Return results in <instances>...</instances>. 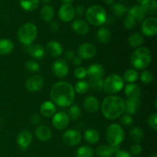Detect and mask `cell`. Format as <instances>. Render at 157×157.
<instances>
[{
    "label": "cell",
    "instance_id": "816d5d0a",
    "mask_svg": "<svg viewBox=\"0 0 157 157\" xmlns=\"http://www.w3.org/2000/svg\"><path fill=\"white\" fill-rule=\"evenodd\" d=\"M75 15H78V16H82V15H84V14L86 12L84 7L83 6H81V5L77 6L76 9H75Z\"/></svg>",
    "mask_w": 157,
    "mask_h": 157
},
{
    "label": "cell",
    "instance_id": "5bb4252c",
    "mask_svg": "<svg viewBox=\"0 0 157 157\" xmlns=\"http://www.w3.org/2000/svg\"><path fill=\"white\" fill-rule=\"evenodd\" d=\"M75 10L71 4H63L58 10L59 18L64 22H69L74 18Z\"/></svg>",
    "mask_w": 157,
    "mask_h": 157
},
{
    "label": "cell",
    "instance_id": "91938a15",
    "mask_svg": "<svg viewBox=\"0 0 157 157\" xmlns=\"http://www.w3.org/2000/svg\"><path fill=\"white\" fill-rule=\"evenodd\" d=\"M136 1H137V2H139L140 4H141V2H142L144 1V0H136Z\"/></svg>",
    "mask_w": 157,
    "mask_h": 157
},
{
    "label": "cell",
    "instance_id": "8fae6325",
    "mask_svg": "<svg viewBox=\"0 0 157 157\" xmlns=\"http://www.w3.org/2000/svg\"><path fill=\"white\" fill-rule=\"evenodd\" d=\"M81 133L77 130H67L62 136L63 142L67 146L75 147L80 144L81 140Z\"/></svg>",
    "mask_w": 157,
    "mask_h": 157
},
{
    "label": "cell",
    "instance_id": "4316f807",
    "mask_svg": "<svg viewBox=\"0 0 157 157\" xmlns=\"http://www.w3.org/2000/svg\"><path fill=\"white\" fill-rule=\"evenodd\" d=\"M140 6L145 14L155 15L157 12V2L156 0H144Z\"/></svg>",
    "mask_w": 157,
    "mask_h": 157
},
{
    "label": "cell",
    "instance_id": "f5cc1de1",
    "mask_svg": "<svg viewBox=\"0 0 157 157\" xmlns=\"http://www.w3.org/2000/svg\"><path fill=\"white\" fill-rule=\"evenodd\" d=\"M74 58H75V52H74L73 51L68 50L64 53V58H65L67 61H72Z\"/></svg>",
    "mask_w": 157,
    "mask_h": 157
},
{
    "label": "cell",
    "instance_id": "c3c4849f",
    "mask_svg": "<svg viewBox=\"0 0 157 157\" xmlns=\"http://www.w3.org/2000/svg\"><path fill=\"white\" fill-rule=\"evenodd\" d=\"M30 121L33 125H38L41 121V117L38 113H33L30 117Z\"/></svg>",
    "mask_w": 157,
    "mask_h": 157
},
{
    "label": "cell",
    "instance_id": "f546056e",
    "mask_svg": "<svg viewBox=\"0 0 157 157\" xmlns=\"http://www.w3.org/2000/svg\"><path fill=\"white\" fill-rule=\"evenodd\" d=\"M14 49V43L8 38L0 39V55H7Z\"/></svg>",
    "mask_w": 157,
    "mask_h": 157
},
{
    "label": "cell",
    "instance_id": "b9f144b4",
    "mask_svg": "<svg viewBox=\"0 0 157 157\" xmlns=\"http://www.w3.org/2000/svg\"><path fill=\"white\" fill-rule=\"evenodd\" d=\"M89 85H90V87L91 88L94 89V90H100L101 89H103V87H104V80L102 78L90 80Z\"/></svg>",
    "mask_w": 157,
    "mask_h": 157
},
{
    "label": "cell",
    "instance_id": "44dd1931",
    "mask_svg": "<svg viewBox=\"0 0 157 157\" xmlns=\"http://www.w3.org/2000/svg\"><path fill=\"white\" fill-rule=\"evenodd\" d=\"M56 106L52 101H45L40 106V113L45 117H52L56 113Z\"/></svg>",
    "mask_w": 157,
    "mask_h": 157
},
{
    "label": "cell",
    "instance_id": "f6af8a7d",
    "mask_svg": "<svg viewBox=\"0 0 157 157\" xmlns=\"http://www.w3.org/2000/svg\"><path fill=\"white\" fill-rule=\"evenodd\" d=\"M133 119L131 117V115L130 114H124L122 115V117H121V123L123 124V125L126 126V127H128V126H130L133 124Z\"/></svg>",
    "mask_w": 157,
    "mask_h": 157
},
{
    "label": "cell",
    "instance_id": "f1b7e54d",
    "mask_svg": "<svg viewBox=\"0 0 157 157\" xmlns=\"http://www.w3.org/2000/svg\"><path fill=\"white\" fill-rule=\"evenodd\" d=\"M100 133L98 130L93 128H89L84 132V139L90 144H96L100 140Z\"/></svg>",
    "mask_w": 157,
    "mask_h": 157
},
{
    "label": "cell",
    "instance_id": "7dc6e473",
    "mask_svg": "<svg viewBox=\"0 0 157 157\" xmlns=\"http://www.w3.org/2000/svg\"><path fill=\"white\" fill-rule=\"evenodd\" d=\"M142 152V147L139 144H135L134 145L130 147V154L132 156H138Z\"/></svg>",
    "mask_w": 157,
    "mask_h": 157
},
{
    "label": "cell",
    "instance_id": "ba28073f",
    "mask_svg": "<svg viewBox=\"0 0 157 157\" xmlns=\"http://www.w3.org/2000/svg\"><path fill=\"white\" fill-rule=\"evenodd\" d=\"M141 30H142L143 34L146 36H155L157 33V18L156 17H148L143 20Z\"/></svg>",
    "mask_w": 157,
    "mask_h": 157
},
{
    "label": "cell",
    "instance_id": "db71d44e",
    "mask_svg": "<svg viewBox=\"0 0 157 157\" xmlns=\"http://www.w3.org/2000/svg\"><path fill=\"white\" fill-rule=\"evenodd\" d=\"M72 61H73V64H75V66H79L81 65V63H82V58H80L79 56H75V58H73V60H72Z\"/></svg>",
    "mask_w": 157,
    "mask_h": 157
},
{
    "label": "cell",
    "instance_id": "bcb514c9",
    "mask_svg": "<svg viewBox=\"0 0 157 157\" xmlns=\"http://www.w3.org/2000/svg\"><path fill=\"white\" fill-rule=\"evenodd\" d=\"M148 124L153 130H157V114L156 113L150 115L148 118Z\"/></svg>",
    "mask_w": 157,
    "mask_h": 157
},
{
    "label": "cell",
    "instance_id": "6da1fadb",
    "mask_svg": "<svg viewBox=\"0 0 157 157\" xmlns=\"http://www.w3.org/2000/svg\"><path fill=\"white\" fill-rule=\"evenodd\" d=\"M50 98L52 102L59 107H70L75 98L74 87L67 81H58L51 88Z\"/></svg>",
    "mask_w": 157,
    "mask_h": 157
},
{
    "label": "cell",
    "instance_id": "f907efd6",
    "mask_svg": "<svg viewBox=\"0 0 157 157\" xmlns=\"http://www.w3.org/2000/svg\"><path fill=\"white\" fill-rule=\"evenodd\" d=\"M115 157H133L129 152L124 150H118L115 153Z\"/></svg>",
    "mask_w": 157,
    "mask_h": 157
},
{
    "label": "cell",
    "instance_id": "9c48e42d",
    "mask_svg": "<svg viewBox=\"0 0 157 157\" xmlns=\"http://www.w3.org/2000/svg\"><path fill=\"white\" fill-rule=\"evenodd\" d=\"M70 124V118L67 113L64 111H59L55 113L52 117V125L58 130H63L67 128Z\"/></svg>",
    "mask_w": 157,
    "mask_h": 157
},
{
    "label": "cell",
    "instance_id": "9a60e30c",
    "mask_svg": "<svg viewBox=\"0 0 157 157\" xmlns=\"http://www.w3.org/2000/svg\"><path fill=\"white\" fill-rule=\"evenodd\" d=\"M32 139L33 136L31 132L28 130H22L17 136V144L21 150H25L32 144Z\"/></svg>",
    "mask_w": 157,
    "mask_h": 157
},
{
    "label": "cell",
    "instance_id": "3957f363",
    "mask_svg": "<svg viewBox=\"0 0 157 157\" xmlns=\"http://www.w3.org/2000/svg\"><path fill=\"white\" fill-rule=\"evenodd\" d=\"M152 61L151 52L147 47L136 48L131 55L130 63L136 70H144L148 67Z\"/></svg>",
    "mask_w": 157,
    "mask_h": 157
},
{
    "label": "cell",
    "instance_id": "ab89813d",
    "mask_svg": "<svg viewBox=\"0 0 157 157\" xmlns=\"http://www.w3.org/2000/svg\"><path fill=\"white\" fill-rule=\"evenodd\" d=\"M140 81L145 84H149L153 82V75L152 72L148 70L144 71L140 75Z\"/></svg>",
    "mask_w": 157,
    "mask_h": 157
},
{
    "label": "cell",
    "instance_id": "52a82bcc",
    "mask_svg": "<svg viewBox=\"0 0 157 157\" xmlns=\"http://www.w3.org/2000/svg\"><path fill=\"white\" fill-rule=\"evenodd\" d=\"M124 87V81L121 75L112 74L106 78L104 81L103 89L106 93L113 95L121 91Z\"/></svg>",
    "mask_w": 157,
    "mask_h": 157
},
{
    "label": "cell",
    "instance_id": "7c38bea8",
    "mask_svg": "<svg viewBox=\"0 0 157 157\" xmlns=\"http://www.w3.org/2000/svg\"><path fill=\"white\" fill-rule=\"evenodd\" d=\"M97 48L90 43H83L78 48V55L82 59H90L97 55Z\"/></svg>",
    "mask_w": 157,
    "mask_h": 157
},
{
    "label": "cell",
    "instance_id": "d4e9b609",
    "mask_svg": "<svg viewBox=\"0 0 157 157\" xmlns=\"http://www.w3.org/2000/svg\"><path fill=\"white\" fill-rule=\"evenodd\" d=\"M124 94L128 98H140L141 96V88L134 83L128 84L124 87Z\"/></svg>",
    "mask_w": 157,
    "mask_h": 157
},
{
    "label": "cell",
    "instance_id": "603a6c76",
    "mask_svg": "<svg viewBox=\"0 0 157 157\" xmlns=\"http://www.w3.org/2000/svg\"><path fill=\"white\" fill-rule=\"evenodd\" d=\"M27 52L35 59H41L45 55V49L38 44H31L30 45H28Z\"/></svg>",
    "mask_w": 157,
    "mask_h": 157
},
{
    "label": "cell",
    "instance_id": "30bf717a",
    "mask_svg": "<svg viewBox=\"0 0 157 157\" xmlns=\"http://www.w3.org/2000/svg\"><path fill=\"white\" fill-rule=\"evenodd\" d=\"M44 84V80L40 75H34L29 77L25 82V87L29 92H38L42 89Z\"/></svg>",
    "mask_w": 157,
    "mask_h": 157
},
{
    "label": "cell",
    "instance_id": "d6986e66",
    "mask_svg": "<svg viewBox=\"0 0 157 157\" xmlns=\"http://www.w3.org/2000/svg\"><path fill=\"white\" fill-rule=\"evenodd\" d=\"M71 28L74 32L79 35H85L89 32L88 24L81 18L75 19L72 22Z\"/></svg>",
    "mask_w": 157,
    "mask_h": 157
},
{
    "label": "cell",
    "instance_id": "680465c9",
    "mask_svg": "<svg viewBox=\"0 0 157 157\" xmlns=\"http://www.w3.org/2000/svg\"><path fill=\"white\" fill-rule=\"evenodd\" d=\"M151 157H157L156 153H153V154L151 156Z\"/></svg>",
    "mask_w": 157,
    "mask_h": 157
},
{
    "label": "cell",
    "instance_id": "7a4b0ae2",
    "mask_svg": "<svg viewBox=\"0 0 157 157\" xmlns=\"http://www.w3.org/2000/svg\"><path fill=\"white\" fill-rule=\"evenodd\" d=\"M101 111L104 117L108 120H115L125 112V103L122 98L116 95L107 97L103 101Z\"/></svg>",
    "mask_w": 157,
    "mask_h": 157
},
{
    "label": "cell",
    "instance_id": "7bdbcfd3",
    "mask_svg": "<svg viewBox=\"0 0 157 157\" xmlns=\"http://www.w3.org/2000/svg\"><path fill=\"white\" fill-rule=\"evenodd\" d=\"M74 75H75V77L77 79L84 80L87 76V69L84 67H78L75 70Z\"/></svg>",
    "mask_w": 157,
    "mask_h": 157
},
{
    "label": "cell",
    "instance_id": "ee69618b",
    "mask_svg": "<svg viewBox=\"0 0 157 157\" xmlns=\"http://www.w3.org/2000/svg\"><path fill=\"white\" fill-rule=\"evenodd\" d=\"M136 24V21L130 15H127L124 21V26L127 29H132L135 27Z\"/></svg>",
    "mask_w": 157,
    "mask_h": 157
},
{
    "label": "cell",
    "instance_id": "f35d334b",
    "mask_svg": "<svg viewBox=\"0 0 157 157\" xmlns=\"http://www.w3.org/2000/svg\"><path fill=\"white\" fill-rule=\"evenodd\" d=\"M81 109H80L79 106L76 105V104H73V105H71L70 108L68 110V115L70 120H73V121H77L78 119H79L80 117H81Z\"/></svg>",
    "mask_w": 157,
    "mask_h": 157
},
{
    "label": "cell",
    "instance_id": "277c9868",
    "mask_svg": "<svg viewBox=\"0 0 157 157\" xmlns=\"http://www.w3.org/2000/svg\"><path fill=\"white\" fill-rule=\"evenodd\" d=\"M87 20L91 25L100 26L106 23L107 15L104 8L98 5H94L89 7L85 12Z\"/></svg>",
    "mask_w": 157,
    "mask_h": 157
},
{
    "label": "cell",
    "instance_id": "1f68e13d",
    "mask_svg": "<svg viewBox=\"0 0 157 157\" xmlns=\"http://www.w3.org/2000/svg\"><path fill=\"white\" fill-rule=\"evenodd\" d=\"M144 42V35L140 32H134L132 34L128 39V44L133 48H137Z\"/></svg>",
    "mask_w": 157,
    "mask_h": 157
},
{
    "label": "cell",
    "instance_id": "4dcf8cb0",
    "mask_svg": "<svg viewBox=\"0 0 157 157\" xmlns=\"http://www.w3.org/2000/svg\"><path fill=\"white\" fill-rule=\"evenodd\" d=\"M54 15H55V11L54 9L51 6L45 5L41 8L40 11V15L42 20L45 22H50L53 19Z\"/></svg>",
    "mask_w": 157,
    "mask_h": 157
},
{
    "label": "cell",
    "instance_id": "836d02e7",
    "mask_svg": "<svg viewBox=\"0 0 157 157\" xmlns=\"http://www.w3.org/2000/svg\"><path fill=\"white\" fill-rule=\"evenodd\" d=\"M138 78H139V74H138L137 71L136 69L129 68L124 72L123 79L124 81H127L129 84H131V83H134L135 81H137Z\"/></svg>",
    "mask_w": 157,
    "mask_h": 157
},
{
    "label": "cell",
    "instance_id": "e0dca14e",
    "mask_svg": "<svg viewBox=\"0 0 157 157\" xmlns=\"http://www.w3.org/2000/svg\"><path fill=\"white\" fill-rule=\"evenodd\" d=\"M84 108L90 113H96L100 109V102L95 97L87 96L83 101Z\"/></svg>",
    "mask_w": 157,
    "mask_h": 157
},
{
    "label": "cell",
    "instance_id": "8992f818",
    "mask_svg": "<svg viewBox=\"0 0 157 157\" xmlns=\"http://www.w3.org/2000/svg\"><path fill=\"white\" fill-rule=\"evenodd\" d=\"M125 137V133L120 124H111L107 129L106 138L109 146L119 147Z\"/></svg>",
    "mask_w": 157,
    "mask_h": 157
},
{
    "label": "cell",
    "instance_id": "ac0fdd59",
    "mask_svg": "<svg viewBox=\"0 0 157 157\" xmlns=\"http://www.w3.org/2000/svg\"><path fill=\"white\" fill-rule=\"evenodd\" d=\"M104 75V67L100 64H90L87 69V75L90 78V80L102 78Z\"/></svg>",
    "mask_w": 157,
    "mask_h": 157
},
{
    "label": "cell",
    "instance_id": "9f6ffc18",
    "mask_svg": "<svg viewBox=\"0 0 157 157\" xmlns=\"http://www.w3.org/2000/svg\"><path fill=\"white\" fill-rule=\"evenodd\" d=\"M113 1H114V0H104V2H105L106 4H107V5L113 4Z\"/></svg>",
    "mask_w": 157,
    "mask_h": 157
},
{
    "label": "cell",
    "instance_id": "4fadbf2b",
    "mask_svg": "<svg viewBox=\"0 0 157 157\" xmlns=\"http://www.w3.org/2000/svg\"><path fill=\"white\" fill-rule=\"evenodd\" d=\"M52 71L58 78H64L68 75L69 67L65 61L63 59H58L52 64Z\"/></svg>",
    "mask_w": 157,
    "mask_h": 157
},
{
    "label": "cell",
    "instance_id": "681fc988",
    "mask_svg": "<svg viewBox=\"0 0 157 157\" xmlns=\"http://www.w3.org/2000/svg\"><path fill=\"white\" fill-rule=\"evenodd\" d=\"M49 29L52 31V32H58L60 29V25L58 21H50V24H49Z\"/></svg>",
    "mask_w": 157,
    "mask_h": 157
},
{
    "label": "cell",
    "instance_id": "83f0119b",
    "mask_svg": "<svg viewBox=\"0 0 157 157\" xmlns=\"http://www.w3.org/2000/svg\"><path fill=\"white\" fill-rule=\"evenodd\" d=\"M128 15L133 17L136 21H141L144 19L145 18V12L143 10L142 7L138 5H135V6H132L128 11Z\"/></svg>",
    "mask_w": 157,
    "mask_h": 157
},
{
    "label": "cell",
    "instance_id": "7402d4cb",
    "mask_svg": "<svg viewBox=\"0 0 157 157\" xmlns=\"http://www.w3.org/2000/svg\"><path fill=\"white\" fill-rule=\"evenodd\" d=\"M35 136L40 141H48L52 136V130L48 126L39 125L35 130Z\"/></svg>",
    "mask_w": 157,
    "mask_h": 157
},
{
    "label": "cell",
    "instance_id": "11a10c76",
    "mask_svg": "<svg viewBox=\"0 0 157 157\" xmlns=\"http://www.w3.org/2000/svg\"><path fill=\"white\" fill-rule=\"evenodd\" d=\"M73 1V0H61V2H62L64 4H71V2Z\"/></svg>",
    "mask_w": 157,
    "mask_h": 157
},
{
    "label": "cell",
    "instance_id": "ffe728a7",
    "mask_svg": "<svg viewBox=\"0 0 157 157\" xmlns=\"http://www.w3.org/2000/svg\"><path fill=\"white\" fill-rule=\"evenodd\" d=\"M125 111L127 114L133 115L136 113L141 106V101L140 98H127L125 101Z\"/></svg>",
    "mask_w": 157,
    "mask_h": 157
},
{
    "label": "cell",
    "instance_id": "74e56055",
    "mask_svg": "<svg viewBox=\"0 0 157 157\" xmlns=\"http://www.w3.org/2000/svg\"><path fill=\"white\" fill-rule=\"evenodd\" d=\"M112 10H113V14L117 17H122L125 15L128 11L127 7H126L124 5L121 3H114L112 6Z\"/></svg>",
    "mask_w": 157,
    "mask_h": 157
},
{
    "label": "cell",
    "instance_id": "94428289",
    "mask_svg": "<svg viewBox=\"0 0 157 157\" xmlns=\"http://www.w3.org/2000/svg\"><path fill=\"white\" fill-rule=\"evenodd\" d=\"M156 103H157V101H156H156H155V108H157V106H156Z\"/></svg>",
    "mask_w": 157,
    "mask_h": 157
},
{
    "label": "cell",
    "instance_id": "2e32d148",
    "mask_svg": "<svg viewBox=\"0 0 157 157\" xmlns=\"http://www.w3.org/2000/svg\"><path fill=\"white\" fill-rule=\"evenodd\" d=\"M46 51L50 56L58 58L63 53V47L59 41L56 40L50 41L46 45Z\"/></svg>",
    "mask_w": 157,
    "mask_h": 157
},
{
    "label": "cell",
    "instance_id": "6f0895ef",
    "mask_svg": "<svg viewBox=\"0 0 157 157\" xmlns=\"http://www.w3.org/2000/svg\"><path fill=\"white\" fill-rule=\"evenodd\" d=\"M41 2H42L43 3H44V4H48V2H50L51 0H41Z\"/></svg>",
    "mask_w": 157,
    "mask_h": 157
},
{
    "label": "cell",
    "instance_id": "8d00e7d4",
    "mask_svg": "<svg viewBox=\"0 0 157 157\" xmlns=\"http://www.w3.org/2000/svg\"><path fill=\"white\" fill-rule=\"evenodd\" d=\"M94 153L92 147L87 145H84L77 150L75 156L76 157H93Z\"/></svg>",
    "mask_w": 157,
    "mask_h": 157
},
{
    "label": "cell",
    "instance_id": "cb8c5ba5",
    "mask_svg": "<svg viewBox=\"0 0 157 157\" xmlns=\"http://www.w3.org/2000/svg\"><path fill=\"white\" fill-rule=\"evenodd\" d=\"M118 150H119V147H113L108 145H101L97 148L96 153L98 157H112Z\"/></svg>",
    "mask_w": 157,
    "mask_h": 157
},
{
    "label": "cell",
    "instance_id": "d590c367",
    "mask_svg": "<svg viewBox=\"0 0 157 157\" xmlns=\"http://www.w3.org/2000/svg\"><path fill=\"white\" fill-rule=\"evenodd\" d=\"M89 88H90L89 82H87L85 80H79V81L75 83L74 90L78 94H86L88 91Z\"/></svg>",
    "mask_w": 157,
    "mask_h": 157
},
{
    "label": "cell",
    "instance_id": "6125c7cd",
    "mask_svg": "<svg viewBox=\"0 0 157 157\" xmlns=\"http://www.w3.org/2000/svg\"><path fill=\"white\" fill-rule=\"evenodd\" d=\"M123 1H124V0H123Z\"/></svg>",
    "mask_w": 157,
    "mask_h": 157
},
{
    "label": "cell",
    "instance_id": "60d3db41",
    "mask_svg": "<svg viewBox=\"0 0 157 157\" xmlns=\"http://www.w3.org/2000/svg\"><path fill=\"white\" fill-rule=\"evenodd\" d=\"M25 67L31 72H37L40 70V65L37 61L34 60H29L26 62Z\"/></svg>",
    "mask_w": 157,
    "mask_h": 157
},
{
    "label": "cell",
    "instance_id": "484cf974",
    "mask_svg": "<svg viewBox=\"0 0 157 157\" xmlns=\"http://www.w3.org/2000/svg\"><path fill=\"white\" fill-rule=\"evenodd\" d=\"M112 34L107 27H101L97 32V39L101 44H108L111 40Z\"/></svg>",
    "mask_w": 157,
    "mask_h": 157
},
{
    "label": "cell",
    "instance_id": "5b68a950",
    "mask_svg": "<svg viewBox=\"0 0 157 157\" xmlns=\"http://www.w3.org/2000/svg\"><path fill=\"white\" fill-rule=\"evenodd\" d=\"M38 34V29L35 24L32 22L25 23L18 30V38L20 42L28 46L32 44Z\"/></svg>",
    "mask_w": 157,
    "mask_h": 157
},
{
    "label": "cell",
    "instance_id": "d6a6232c",
    "mask_svg": "<svg viewBox=\"0 0 157 157\" xmlns=\"http://www.w3.org/2000/svg\"><path fill=\"white\" fill-rule=\"evenodd\" d=\"M40 0H20L19 5L25 11L33 12L38 9Z\"/></svg>",
    "mask_w": 157,
    "mask_h": 157
},
{
    "label": "cell",
    "instance_id": "e575fe53",
    "mask_svg": "<svg viewBox=\"0 0 157 157\" xmlns=\"http://www.w3.org/2000/svg\"><path fill=\"white\" fill-rule=\"evenodd\" d=\"M130 136L135 144H139L144 139V131L140 127H135L130 130Z\"/></svg>",
    "mask_w": 157,
    "mask_h": 157
}]
</instances>
